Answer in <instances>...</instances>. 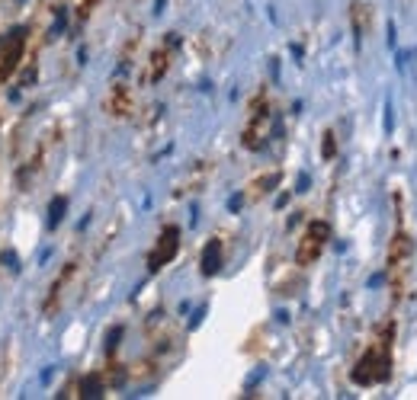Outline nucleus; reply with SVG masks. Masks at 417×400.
I'll return each instance as SVG.
<instances>
[{
  "instance_id": "1",
  "label": "nucleus",
  "mask_w": 417,
  "mask_h": 400,
  "mask_svg": "<svg viewBox=\"0 0 417 400\" xmlns=\"http://www.w3.org/2000/svg\"><path fill=\"white\" fill-rule=\"evenodd\" d=\"M327 237H331L327 221H312V224H308V231H305V237H302V243H299L295 262H299V266H312V262L321 256V250H324Z\"/></svg>"
},
{
  "instance_id": "2",
  "label": "nucleus",
  "mask_w": 417,
  "mask_h": 400,
  "mask_svg": "<svg viewBox=\"0 0 417 400\" xmlns=\"http://www.w3.org/2000/svg\"><path fill=\"white\" fill-rule=\"evenodd\" d=\"M0 49H4V55H0V80H7V77L20 68L23 49H26V29L20 26V29H13V32H7V39L0 42Z\"/></svg>"
},
{
  "instance_id": "3",
  "label": "nucleus",
  "mask_w": 417,
  "mask_h": 400,
  "mask_svg": "<svg viewBox=\"0 0 417 400\" xmlns=\"http://www.w3.org/2000/svg\"><path fill=\"white\" fill-rule=\"evenodd\" d=\"M177 247H180V231L170 224V228L160 231V237H158V243H154V250L148 253V269L158 272L160 266H167V262L177 256Z\"/></svg>"
},
{
  "instance_id": "4",
  "label": "nucleus",
  "mask_w": 417,
  "mask_h": 400,
  "mask_svg": "<svg viewBox=\"0 0 417 400\" xmlns=\"http://www.w3.org/2000/svg\"><path fill=\"white\" fill-rule=\"evenodd\" d=\"M266 125H270V106L260 97L257 103H254V109H250V122H247V128H244V145L257 151L266 138Z\"/></svg>"
},
{
  "instance_id": "5",
  "label": "nucleus",
  "mask_w": 417,
  "mask_h": 400,
  "mask_svg": "<svg viewBox=\"0 0 417 400\" xmlns=\"http://www.w3.org/2000/svg\"><path fill=\"white\" fill-rule=\"evenodd\" d=\"M222 269V241H208L202 250V276H216Z\"/></svg>"
},
{
  "instance_id": "6",
  "label": "nucleus",
  "mask_w": 417,
  "mask_h": 400,
  "mask_svg": "<svg viewBox=\"0 0 417 400\" xmlns=\"http://www.w3.org/2000/svg\"><path fill=\"white\" fill-rule=\"evenodd\" d=\"M64 208H68V199H64V195H55V199H52V205H49V228H52V231L61 224Z\"/></svg>"
},
{
  "instance_id": "7",
  "label": "nucleus",
  "mask_w": 417,
  "mask_h": 400,
  "mask_svg": "<svg viewBox=\"0 0 417 400\" xmlns=\"http://www.w3.org/2000/svg\"><path fill=\"white\" fill-rule=\"evenodd\" d=\"M81 394L83 397H103V381H100L97 375H87V378L81 381Z\"/></svg>"
},
{
  "instance_id": "8",
  "label": "nucleus",
  "mask_w": 417,
  "mask_h": 400,
  "mask_svg": "<svg viewBox=\"0 0 417 400\" xmlns=\"http://www.w3.org/2000/svg\"><path fill=\"white\" fill-rule=\"evenodd\" d=\"M350 10H353V20H356V26H353V29H356V35L363 39V32H366V20H369V10L363 7V4H353Z\"/></svg>"
},
{
  "instance_id": "9",
  "label": "nucleus",
  "mask_w": 417,
  "mask_h": 400,
  "mask_svg": "<svg viewBox=\"0 0 417 400\" xmlns=\"http://www.w3.org/2000/svg\"><path fill=\"white\" fill-rule=\"evenodd\" d=\"M164 71H167V55H164V51H158V55H154V74H151V80H158Z\"/></svg>"
},
{
  "instance_id": "10",
  "label": "nucleus",
  "mask_w": 417,
  "mask_h": 400,
  "mask_svg": "<svg viewBox=\"0 0 417 400\" xmlns=\"http://www.w3.org/2000/svg\"><path fill=\"white\" fill-rule=\"evenodd\" d=\"M4 262H7V269H13V272H20V260H16V253H4Z\"/></svg>"
},
{
  "instance_id": "11",
  "label": "nucleus",
  "mask_w": 417,
  "mask_h": 400,
  "mask_svg": "<svg viewBox=\"0 0 417 400\" xmlns=\"http://www.w3.org/2000/svg\"><path fill=\"white\" fill-rule=\"evenodd\" d=\"M334 151H337V147H334V135H324V147H321V154H324V157H334Z\"/></svg>"
},
{
  "instance_id": "12",
  "label": "nucleus",
  "mask_w": 417,
  "mask_h": 400,
  "mask_svg": "<svg viewBox=\"0 0 417 400\" xmlns=\"http://www.w3.org/2000/svg\"><path fill=\"white\" fill-rule=\"evenodd\" d=\"M392 122H395V119H392V103L385 106V131H392Z\"/></svg>"
}]
</instances>
